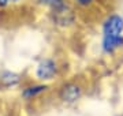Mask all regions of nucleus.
<instances>
[{"label": "nucleus", "mask_w": 123, "mask_h": 116, "mask_svg": "<svg viewBox=\"0 0 123 116\" xmlns=\"http://www.w3.org/2000/svg\"><path fill=\"white\" fill-rule=\"evenodd\" d=\"M40 1L44 3V4L51 6V7L55 10V12H56V11H60V10H63V8H66L63 0H40Z\"/></svg>", "instance_id": "7"}, {"label": "nucleus", "mask_w": 123, "mask_h": 116, "mask_svg": "<svg viewBox=\"0 0 123 116\" xmlns=\"http://www.w3.org/2000/svg\"><path fill=\"white\" fill-rule=\"evenodd\" d=\"M0 81H1L6 86H12V85H15V83L19 82V76H18L17 74H14V72L6 71L0 75Z\"/></svg>", "instance_id": "5"}, {"label": "nucleus", "mask_w": 123, "mask_h": 116, "mask_svg": "<svg viewBox=\"0 0 123 116\" xmlns=\"http://www.w3.org/2000/svg\"><path fill=\"white\" fill-rule=\"evenodd\" d=\"M79 96H81V89H79V86L74 85V83L63 86V89L60 92L62 100L66 103H74L79 98Z\"/></svg>", "instance_id": "3"}, {"label": "nucleus", "mask_w": 123, "mask_h": 116, "mask_svg": "<svg viewBox=\"0 0 123 116\" xmlns=\"http://www.w3.org/2000/svg\"><path fill=\"white\" fill-rule=\"evenodd\" d=\"M123 31V18L119 15H112L104 23V34L108 36H120Z\"/></svg>", "instance_id": "1"}, {"label": "nucleus", "mask_w": 123, "mask_h": 116, "mask_svg": "<svg viewBox=\"0 0 123 116\" xmlns=\"http://www.w3.org/2000/svg\"><path fill=\"white\" fill-rule=\"evenodd\" d=\"M47 89V86H31V87H27V89H25V92H23V97L25 98H30V97H34L36 94L41 93V92H44V90Z\"/></svg>", "instance_id": "6"}, {"label": "nucleus", "mask_w": 123, "mask_h": 116, "mask_svg": "<svg viewBox=\"0 0 123 116\" xmlns=\"http://www.w3.org/2000/svg\"><path fill=\"white\" fill-rule=\"evenodd\" d=\"M8 1H10V0H0V6H6Z\"/></svg>", "instance_id": "9"}, {"label": "nucleus", "mask_w": 123, "mask_h": 116, "mask_svg": "<svg viewBox=\"0 0 123 116\" xmlns=\"http://www.w3.org/2000/svg\"><path fill=\"white\" fill-rule=\"evenodd\" d=\"M79 4H82V6H86V4H89L90 1H93V0H77Z\"/></svg>", "instance_id": "8"}, {"label": "nucleus", "mask_w": 123, "mask_h": 116, "mask_svg": "<svg viewBox=\"0 0 123 116\" xmlns=\"http://www.w3.org/2000/svg\"><path fill=\"white\" fill-rule=\"evenodd\" d=\"M55 72H56L55 63L52 60H49V59H45V60H43L37 66L36 74H37V76H38L40 79H52L53 75H55Z\"/></svg>", "instance_id": "2"}, {"label": "nucleus", "mask_w": 123, "mask_h": 116, "mask_svg": "<svg viewBox=\"0 0 123 116\" xmlns=\"http://www.w3.org/2000/svg\"><path fill=\"white\" fill-rule=\"evenodd\" d=\"M123 45V37L122 36H104V41H103V48L105 52H112L114 49L118 46Z\"/></svg>", "instance_id": "4"}]
</instances>
